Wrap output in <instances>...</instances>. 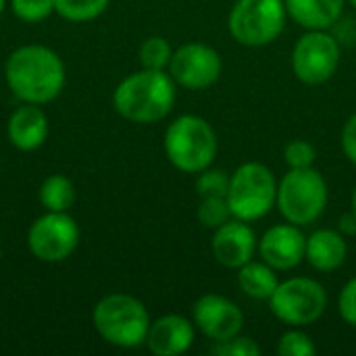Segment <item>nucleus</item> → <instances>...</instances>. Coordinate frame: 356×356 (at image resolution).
Listing matches in <instances>:
<instances>
[{"mask_svg":"<svg viewBox=\"0 0 356 356\" xmlns=\"http://www.w3.org/2000/svg\"><path fill=\"white\" fill-rule=\"evenodd\" d=\"M350 211L356 215V186L355 190H353V200H350Z\"/></svg>","mask_w":356,"mask_h":356,"instance_id":"2f4dec72","label":"nucleus"},{"mask_svg":"<svg viewBox=\"0 0 356 356\" xmlns=\"http://www.w3.org/2000/svg\"><path fill=\"white\" fill-rule=\"evenodd\" d=\"M284 161L288 169H307L317 161V150L307 140H292L284 148Z\"/></svg>","mask_w":356,"mask_h":356,"instance_id":"bb28decb","label":"nucleus"},{"mask_svg":"<svg viewBox=\"0 0 356 356\" xmlns=\"http://www.w3.org/2000/svg\"><path fill=\"white\" fill-rule=\"evenodd\" d=\"M140 65L144 69H156V71H167L171 56H173V48L171 44L161 38V35H150L142 42L140 46Z\"/></svg>","mask_w":356,"mask_h":356,"instance_id":"4be33fe9","label":"nucleus"},{"mask_svg":"<svg viewBox=\"0 0 356 356\" xmlns=\"http://www.w3.org/2000/svg\"><path fill=\"white\" fill-rule=\"evenodd\" d=\"M269 311L288 327H309L317 323L327 309V292L313 277H290L280 282L271 294Z\"/></svg>","mask_w":356,"mask_h":356,"instance_id":"6e6552de","label":"nucleus"},{"mask_svg":"<svg viewBox=\"0 0 356 356\" xmlns=\"http://www.w3.org/2000/svg\"><path fill=\"white\" fill-rule=\"evenodd\" d=\"M288 17L305 29L334 27L348 0H284Z\"/></svg>","mask_w":356,"mask_h":356,"instance_id":"a211bd4d","label":"nucleus"},{"mask_svg":"<svg viewBox=\"0 0 356 356\" xmlns=\"http://www.w3.org/2000/svg\"><path fill=\"white\" fill-rule=\"evenodd\" d=\"M196 217H198V223L202 227L213 229V232L217 227H221L223 223H227L229 219H234L232 209H229V202L223 196H207V198H200Z\"/></svg>","mask_w":356,"mask_h":356,"instance_id":"5701e85b","label":"nucleus"},{"mask_svg":"<svg viewBox=\"0 0 356 356\" xmlns=\"http://www.w3.org/2000/svg\"><path fill=\"white\" fill-rule=\"evenodd\" d=\"M238 286L252 300H269L280 286V277L271 265L252 259L238 269Z\"/></svg>","mask_w":356,"mask_h":356,"instance_id":"6ab92c4d","label":"nucleus"},{"mask_svg":"<svg viewBox=\"0 0 356 356\" xmlns=\"http://www.w3.org/2000/svg\"><path fill=\"white\" fill-rule=\"evenodd\" d=\"M167 71L177 86L198 92L217 83L223 71V60L213 46L202 42H188L173 50Z\"/></svg>","mask_w":356,"mask_h":356,"instance_id":"9b49d317","label":"nucleus"},{"mask_svg":"<svg viewBox=\"0 0 356 356\" xmlns=\"http://www.w3.org/2000/svg\"><path fill=\"white\" fill-rule=\"evenodd\" d=\"M340 44L327 29H307L292 50V71L305 86L330 81L340 67Z\"/></svg>","mask_w":356,"mask_h":356,"instance_id":"1a4fd4ad","label":"nucleus"},{"mask_svg":"<svg viewBox=\"0 0 356 356\" xmlns=\"http://www.w3.org/2000/svg\"><path fill=\"white\" fill-rule=\"evenodd\" d=\"M10 8L17 19L38 23L54 13V0H10Z\"/></svg>","mask_w":356,"mask_h":356,"instance_id":"a878e982","label":"nucleus"},{"mask_svg":"<svg viewBox=\"0 0 356 356\" xmlns=\"http://www.w3.org/2000/svg\"><path fill=\"white\" fill-rule=\"evenodd\" d=\"M338 232L342 236H355L356 234V215L350 211V213H344L338 221Z\"/></svg>","mask_w":356,"mask_h":356,"instance_id":"7c9ffc66","label":"nucleus"},{"mask_svg":"<svg viewBox=\"0 0 356 356\" xmlns=\"http://www.w3.org/2000/svg\"><path fill=\"white\" fill-rule=\"evenodd\" d=\"M286 19L288 10L284 0H236L227 27L240 46L263 48L282 35Z\"/></svg>","mask_w":356,"mask_h":356,"instance_id":"0eeeda50","label":"nucleus"},{"mask_svg":"<svg viewBox=\"0 0 356 356\" xmlns=\"http://www.w3.org/2000/svg\"><path fill=\"white\" fill-rule=\"evenodd\" d=\"M348 2H350V4H353V6L356 8V0H348Z\"/></svg>","mask_w":356,"mask_h":356,"instance_id":"72a5a7b5","label":"nucleus"},{"mask_svg":"<svg viewBox=\"0 0 356 356\" xmlns=\"http://www.w3.org/2000/svg\"><path fill=\"white\" fill-rule=\"evenodd\" d=\"M348 244L346 236L338 229H317L307 238V254L305 261L321 273H332L346 263Z\"/></svg>","mask_w":356,"mask_h":356,"instance_id":"f3484780","label":"nucleus"},{"mask_svg":"<svg viewBox=\"0 0 356 356\" xmlns=\"http://www.w3.org/2000/svg\"><path fill=\"white\" fill-rule=\"evenodd\" d=\"M92 323L100 338L117 348H140L146 344L150 315L142 300L131 294H108L92 311Z\"/></svg>","mask_w":356,"mask_h":356,"instance_id":"7ed1b4c3","label":"nucleus"},{"mask_svg":"<svg viewBox=\"0 0 356 356\" xmlns=\"http://www.w3.org/2000/svg\"><path fill=\"white\" fill-rule=\"evenodd\" d=\"M177 83L169 71L140 69L127 75L113 94L115 111L131 123L163 121L175 104Z\"/></svg>","mask_w":356,"mask_h":356,"instance_id":"f03ea898","label":"nucleus"},{"mask_svg":"<svg viewBox=\"0 0 356 356\" xmlns=\"http://www.w3.org/2000/svg\"><path fill=\"white\" fill-rule=\"evenodd\" d=\"M211 353L217 356H259L261 355V346L252 338L240 334L232 340L215 342Z\"/></svg>","mask_w":356,"mask_h":356,"instance_id":"cd10ccee","label":"nucleus"},{"mask_svg":"<svg viewBox=\"0 0 356 356\" xmlns=\"http://www.w3.org/2000/svg\"><path fill=\"white\" fill-rule=\"evenodd\" d=\"M340 142H342V150H344L346 159L356 165V113H353L350 119L344 123Z\"/></svg>","mask_w":356,"mask_h":356,"instance_id":"c756f323","label":"nucleus"},{"mask_svg":"<svg viewBox=\"0 0 356 356\" xmlns=\"http://www.w3.org/2000/svg\"><path fill=\"white\" fill-rule=\"evenodd\" d=\"M229 179H232V175L227 171L209 167V169L198 173L196 192H198L200 198H207V196H223V198H227Z\"/></svg>","mask_w":356,"mask_h":356,"instance_id":"393cba45","label":"nucleus"},{"mask_svg":"<svg viewBox=\"0 0 356 356\" xmlns=\"http://www.w3.org/2000/svg\"><path fill=\"white\" fill-rule=\"evenodd\" d=\"M196 340V325L184 315H163L150 323L146 346L156 356H179Z\"/></svg>","mask_w":356,"mask_h":356,"instance_id":"2eb2a0df","label":"nucleus"},{"mask_svg":"<svg viewBox=\"0 0 356 356\" xmlns=\"http://www.w3.org/2000/svg\"><path fill=\"white\" fill-rule=\"evenodd\" d=\"M75 198H77L75 186L67 175L54 173L46 177L40 186V202L46 211L69 213V209L75 204Z\"/></svg>","mask_w":356,"mask_h":356,"instance_id":"aec40b11","label":"nucleus"},{"mask_svg":"<svg viewBox=\"0 0 356 356\" xmlns=\"http://www.w3.org/2000/svg\"><path fill=\"white\" fill-rule=\"evenodd\" d=\"M327 200V181L315 167L288 169V173L277 181L275 207L288 223L298 227L315 223L325 213Z\"/></svg>","mask_w":356,"mask_h":356,"instance_id":"39448f33","label":"nucleus"},{"mask_svg":"<svg viewBox=\"0 0 356 356\" xmlns=\"http://www.w3.org/2000/svg\"><path fill=\"white\" fill-rule=\"evenodd\" d=\"M275 200L277 179L267 165L248 161L232 173L227 202L236 219L254 223L273 211Z\"/></svg>","mask_w":356,"mask_h":356,"instance_id":"423d86ee","label":"nucleus"},{"mask_svg":"<svg viewBox=\"0 0 356 356\" xmlns=\"http://www.w3.org/2000/svg\"><path fill=\"white\" fill-rule=\"evenodd\" d=\"M192 321L196 330L213 342L232 340L244 330V313L234 300L221 294L200 296L192 307Z\"/></svg>","mask_w":356,"mask_h":356,"instance_id":"f8f14e48","label":"nucleus"},{"mask_svg":"<svg viewBox=\"0 0 356 356\" xmlns=\"http://www.w3.org/2000/svg\"><path fill=\"white\" fill-rule=\"evenodd\" d=\"M79 246V225L69 213L46 211L27 232V248L42 263H60Z\"/></svg>","mask_w":356,"mask_h":356,"instance_id":"9d476101","label":"nucleus"},{"mask_svg":"<svg viewBox=\"0 0 356 356\" xmlns=\"http://www.w3.org/2000/svg\"><path fill=\"white\" fill-rule=\"evenodd\" d=\"M165 154L181 173H200L215 163L219 140L213 125L198 115L173 119L165 131Z\"/></svg>","mask_w":356,"mask_h":356,"instance_id":"20e7f679","label":"nucleus"},{"mask_svg":"<svg viewBox=\"0 0 356 356\" xmlns=\"http://www.w3.org/2000/svg\"><path fill=\"white\" fill-rule=\"evenodd\" d=\"M211 250L219 265L238 271L242 265L252 261L254 254L259 252V238L250 227V223L234 217L215 229L211 240Z\"/></svg>","mask_w":356,"mask_h":356,"instance_id":"4468645a","label":"nucleus"},{"mask_svg":"<svg viewBox=\"0 0 356 356\" xmlns=\"http://www.w3.org/2000/svg\"><path fill=\"white\" fill-rule=\"evenodd\" d=\"M338 313L350 327H356V277H353L340 292Z\"/></svg>","mask_w":356,"mask_h":356,"instance_id":"c85d7f7f","label":"nucleus"},{"mask_svg":"<svg viewBox=\"0 0 356 356\" xmlns=\"http://www.w3.org/2000/svg\"><path fill=\"white\" fill-rule=\"evenodd\" d=\"M111 0H54V13L73 23H83L100 17Z\"/></svg>","mask_w":356,"mask_h":356,"instance_id":"412c9836","label":"nucleus"},{"mask_svg":"<svg viewBox=\"0 0 356 356\" xmlns=\"http://www.w3.org/2000/svg\"><path fill=\"white\" fill-rule=\"evenodd\" d=\"M4 6H6V0H0V15H2V10H4Z\"/></svg>","mask_w":356,"mask_h":356,"instance_id":"473e14b6","label":"nucleus"},{"mask_svg":"<svg viewBox=\"0 0 356 356\" xmlns=\"http://www.w3.org/2000/svg\"><path fill=\"white\" fill-rule=\"evenodd\" d=\"M277 355L280 356H315L317 346L313 338L302 332V327H290L277 344Z\"/></svg>","mask_w":356,"mask_h":356,"instance_id":"b1692460","label":"nucleus"},{"mask_svg":"<svg viewBox=\"0 0 356 356\" xmlns=\"http://www.w3.org/2000/svg\"><path fill=\"white\" fill-rule=\"evenodd\" d=\"M6 136L10 144L23 152L38 150L46 138H48V117L40 108V104H29L25 102L13 115L8 117L6 123Z\"/></svg>","mask_w":356,"mask_h":356,"instance_id":"dca6fc26","label":"nucleus"},{"mask_svg":"<svg viewBox=\"0 0 356 356\" xmlns=\"http://www.w3.org/2000/svg\"><path fill=\"white\" fill-rule=\"evenodd\" d=\"M307 254V236L294 223H280L269 227L259 238V257L275 271L296 269Z\"/></svg>","mask_w":356,"mask_h":356,"instance_id":"ddd939ff","label":"nucleus"},{"mask_svg":"<svg viewBox=\"0 0 356 356\" xmlns=\"http://www.w3.org/2000/svg\"><path fill=\"white\" fill-rule=\"evenodd\" d=\"M8 90L29 104H48L65 88V63L48 46L29 44L8 54L4 65Z\"/></svg>","mask_w":356,"mask_h":356,"instance_id":"f257e3e1","label":"nucleus"}]
</instances>
